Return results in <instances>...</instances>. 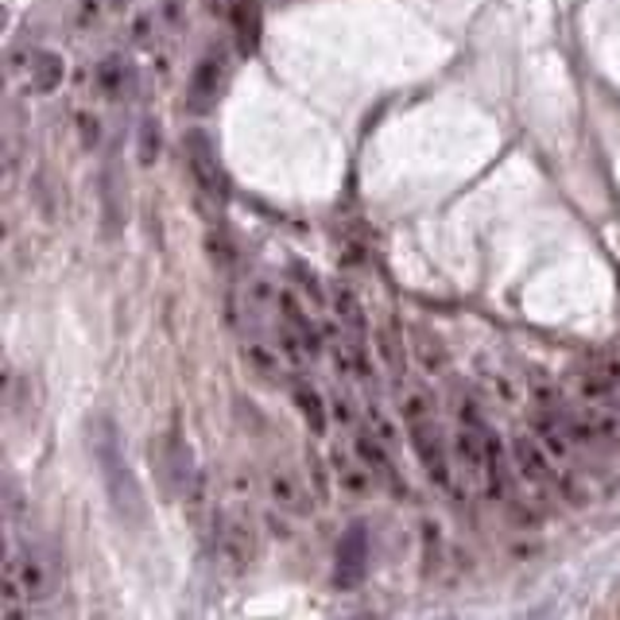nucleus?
<instances>
[{
  "mask_svg": "<svg viewBox=\"0 0 620 620\" xmlns=\"http://www.w3.org/2000/svg\"><path fill=\"white\" fill-rule=\"evenodd\" d=\"M330 466H334V485L342 493V501L357 504L373 493V470H368L365 461L357 453H342V450H330Z\"/></svg>",
  "mask_w": 620,
  "mask_h": 620,
  "instance_id": "ddd939ff",
  "label": "nucleus"
},
{
  "mask_svg": "<svg viewBox=\"0 0 620 620\" xmlns=\"http://www.w3.org/2000/svg\"><path fill=\"white\" fill-rule=\"evenodd\" d=\"M276 310H279V319L287 322V327L295 330V334L307 342V350H310V357H319L322 350H327V330L319 327V322L310 319V310L302 307L299 302V295L291 291V287H279V295H276Z\"/></svg>",
  "mask_w": 620,
  "mask_h": 620,
  "instance_id": "9d476101",
  "label": "nucleus"
},
{
  "mask_svg": "<svg viewBox=\"0 0 620 620\" xmlns=\"http://www.w3.org/2000/svg\"><path fill=\"white\" fill-rule=\"evenodd\" d=\"M411 338H415V353H419L423 365H427L430 373H435V368L442 373V368H446V350H442V342H438V338H430L427 330H415Z\"/></svg>",
  "mask_w": 620,
  "mask_h": 620,
  "instance_id": "a878e982",
  "label": "nucleus"
},
{
  "mask_svg": "<svg viewBox=\"0 0 620 620\" xmlns=\"http://www.w3.org/2000/svg\"><path fill=\"white\" fill-rule=\"evenodd\" d=\"M156 12H160L163 28H183L186 24V0H160Z\"/></svg>",
  "mask_w": 620,
  "mask_h": 620,
  "instance_id": "c756f323",
  "label": "nucleus"
},
{
  "mask_svg": "<svg viewBox=\"0 0 620 620\" xmlns=\"http://www.w3.org/2000/svg\"><path fill=\"white\" fill-rule=\"evenodd\" d=\"M396 415L404 419V427H415V423H430L435 419V396H430L423 384L407 381L396 396Z\"/></svg>",
  "mask_w": 620,
  "mask_h": 620,
  "instance_id": "f3484780",
  "label": "nucleus"
},
{
  "mask_svg": "<svg viewBox=\"0 0 620 620\" xmlns=\"http://www.w3.org/2000/svg\"><path fill=\"white\" fill-rule=\"evenodd\" d=\"M229 12H233V28H237V40L240 51H256V32H260V20H256L253 0H229Z\"/></svg>",
  "mask_w": 620,
  "mask_h": 620,
  "instance_id": "412c9836",
  "label": "nucleus"
},
{
  "mask_svg": "<svg viewBox=\"0 0 620 620\" xmlns=\"http://www.w3.org/2000/svg\"><path fill=\"white\" fill-rule=\"evenodd\" d=\"M368 563H373V535H368L365 520H353L342 532V543H338V589H357L368 574Z\"/></svg>",
  "mask_w": 620,
  "mask_h": 620,
  "instance_id": "20e7f679",
  "label": "nucleus"
},
{
  "mask_svg": "<svg viewBox=\"0 0 620 620\" xmlns=\"http://www.w3.org/2000/svg\"><path fill=\"white\" fill-rule=\"evenodd\" d=\"M186 160H191V171H194V179H199V186L206 191V199H214V202H225V171H222V163H217V148H214V140H210L202 128H191L186 132Z\"/></svg>",
  "mask_w": 620,
  "mask_h": 620,
  "instance_id": "0eeeda50",
  "label": "nucleus"
},
{
  "mask_svg": "<svg viewBox=\"0 0 620 620\" xmlns=\"http://www.w3.org/2000/svg\"><path fill=\"white\" fill-rule=\"evenodd\" d=\"M299 279H302V291H307L310 295V299H314V302H322V291H319V279H314V276H307V271H302L299 268Z\"/></svg>",
  "mask_w": 620,
  "mask_h": 620,
  "instance_id": "c9c22d12",
  "label": "nucleus"
},
{
  "mask_svg": "<svg viewBox=\"0 0 620 620\" xmlns=\"http://www.w3.org/2000/svg\"><path fill=\"white\" fill-rule=\"evenodd\" d=\"M365 419H368V427H373V435L381 438V442H388V446L399 442V427L392 423V415L384 411L376 399H368V404H365Z\"/></svg>",
  "mask_w": 620,
  "mask_h": 620,
  "instance_id": "393cba45",
  "label": "nucleus"
},
{
  "mask_svg": "<svg viewBox=\"0 0 620 620\" xmlns=\"http://www.w3.org/2000/svg\"><path fill=\"white\" fill-rule=\"evenodd\" d=\"M555 489L566 504H574V509H586V504L597 501V489H594V481H589V473L574 470V466H563V470L555 473Z\"/></svg>",
  "mask_w": 620,
  "mask_h": 620,
  "instance_id": "6ab92c4d",
  "label": "nucleus"
},
{
  "mask_svg": "<svg viewBox=\"0 0 620 620\" xmlns=\"http://www.w3.org/2000/svg\"><path fill=\"white\" fill-rule=\"evenodd\" d=\"M284 516H287V512H279L276 504H271V512H268V516H264V524L271 527V535H276V539H284V543H287V539H291L295 532H291V524H287Z\"/></svg>",
  "mask_w": 620,
  "mask_h": 620,
  "instance_id": "72a5a7b5",
  "label": "nucleus"
},
{
  "mask_svg": "<svg viewBox=\"0 0 620 620\" xmlns=\"http://www.w3.org/2000/svg\"><path fill=\"white\" fill-rule=\"evenodd\" d=\"M291 396H295L299 415L307 419V427L314 430V435H327V399H322V392L310 381H291Z\"/></svg>",
  "mask_w": 620,
  "mask_h": 620,
  "instance_id": "a211bd4d",
  "label": "nucleus"
},
{
  "mask_svg": "<svg viewBox=\"0 0 620 620\" xmlns=\"http://www.w3.org/2000/svg\"><path fill=\"white\" fill-rule=\"evenodd\" d=\"M74 125H78L82 148H86V151L101 148V140H105V120L97 117V113H89V109H78V113H74Z\"/></svg>",
  "mask_w": 620,
  "mask_h": 620,
  "instance_id": "cd10ccee",
  "label": "nucleus"
},
{
  "mask_svg": "<svg viewBox=\"0 0 620 620\" xmlns=\"http://www.w3.org/2000/svg\"><path fill=\"white\" fill-rule=\"evenodd\" d=\"M264 489H268V501L276 504L279 512H287V516H310V512H314V496H310L307 489H302V481L295 478L291 470H284V466L268 470Z\"/></svg>",
  "mask_w": 620,
  "mask_h": 620,
  "instance_id": "f8f14e48",
  "label": "nucleus"
},
{
  "mask_svg": "<svg viewBox=\"0 0 620 620\" xmlns=\"http://www.w3.org/2000/svg\"><path fill=\"white\" fill-rule=\"evenodd\" d=\"M350 446H353V453H357V458L365 461L368 470H373L376 481H384V485H392L396 493H404V496L411 493V489H407V481L396 473V461H392V453H388L392 446L381 442V438L373 435V427H353Z\"/></svg>",
  "mask_w": 620,
  "mask_h": 620,
  "instance_id": "1a4fd4ad",
  "label": "nucleus"
},
{
  "mask_svg": "<svg viewBox=\"0 0 620 620\" xmlns=\"http://www.w3.org/2000/svg\"><path fill=\"white\" fill-rule=\"evenodd\" d=\"M245 357L260 376H271V373H279V361H284V353H279V345L264 342V338H245Z\"/></svg>",
  "mask_w": 620,
  "mask_h": 620,
  "instance_id": "4be33fe9",
  "label": "nucleus"
},
{
  "mask_svg": "<svg viewBox=\"0 0 620 620\" xmlns=\"http://www.w3.org/2000/svg\"><path fill=\"white\" fill-rule=\"evenodd\" d=\"M183 501H186V509H191V516H206L210 512V473L206 470H194V478H191V485H186V493H183Z\"/></svg>",
  "mask_w": 620,
  "mask_h": 620,
  "instance_id": "b1692460",
  "label": "nucleus"
},
{
  "mask_svg": "<svg viewBox=\"0 0 620 620\" xmlns=\"http://www.w3.org/2000/svg\"><path fill=\"white\" fill-rule=\"evenodd\" d=\"M160 143H163L160 120H156V117H143V120H140V163H143V168H151V163L160 160Z\"/></svg>",
  "mask_w": 620,
  "mask_h": 620,
  "instance_id": "bb28decb",
  "label": "nucleus"
},
{
  "mask_svg": "<svg viewBox=\"0 0 620 620\" xmlns=\"http://www.w3.org/2000/svg\"><path fill=\"white\" fill-rule=\"evenodd\" d=\"M527 427L535 430V438L543 442V450L550 453V458L558 461V466H570L574 461V438L570 430H566V419L563 411H547V407H535L532 419H527Z\"/></svg>",
  "mask_w": 620,
  "mask_h": 620,
  "instance_id": "9b49d317",
  "label": "nucleus"
},
{
  "mask_svg": "<svg viewBox=\"0 0 620 620\" xmlns=\"http://www.w3.org/2000/svg\"><path fill=\"white\" fill-rule=\"evenodd\" d=\"M94 94L101 101H132L140 94V71H136L132 58H125L120 51L105 55L94 66Z\"/></svg>",
  "mask_w": 620,
  "mask_h": 620,
  "instance_id": "423d86ee",
  "label": "nucleus"
},
{
  "mask_svg": "<svg viewBox=\"0 0 620 620\" xmlns=\"http://www.w3.org/2000/svg\"><path fill=\"white\" fill-rule=\"evenodd\" d=\"M63 78H66L63 55H58V51H47V47H35L32 71H28V94H35V97L55 94V89L63 86Z\"/></svg>",
  "mask_w": 620,
  "mask_h": 620,
  "instance_id": "dca6fc26",
  "label": "nucleus"
},
{
  "mask_svg": "<svg viewBox=\"0 0 620 620\" xmlns=\"http://www.w3.org/2000/svg\"><path fill=\"white\" fill-rule=\"evenodd\" d=\"M4 512H9V524H20V516H24V493L17 481H4Z\"/></svg>",
  "mask_w": 620,
  "mask_h": 620,
  "instance_id": "7c9ffc66",
  "label": "nucleus"
},
{
  "mask_svg": "<svg viewBox=\"0 0 620 620\" xmlns=\"http://www.w3.org/2000/svg\"><path fill=\"white\" fill-rule=\"evenodd\" d=\"M307 470H310V478H314V485H319V496H330V485H327V473H322L319 453H307Z\"/></svg>",
  "mask_w": 620,
  "mask_h": 620,
  "instance_id": "f704fd0d",
  "label": "nucleus"
},
{
  "mask_svg": "<svg viewBox=\"0 0 620 620\" xmlns=\"http://www.w3.org/2000/svg\"><path fill=\"white\" fill-rule=\"evenodd\" d=\"M89 446H94V461L101 470V485L109 493V504L117 512V520L125 527H140L143 524V493L140 481H136L132 466L125 458V446H120L117 423L113 419H97L89 427Z\"/></svg>",
  "mask_w": 620,
  "mask_h": 620,
  "instance_id": "f257e3e1",
  "label": "nucleus"
},
{
  "mask_svg": "<svg viewBox=\"0 0 620 620\" xmlns=\"http://www.w3.org/2000/svg\"><path fill=\"white\" fill-rule=\"evenodd\" d=\"M330 415H334V423H342V427H357V411H353V404L345 396H334L330 399Z\"/></svg>",
  "mask_w": 620,
  "mask_h": 620,
  "instance_id": "2f4dec72",
  "label": "nucleus"
},
{
  "mask_svg": "<svg viewBox=\"0 0 620 620\" xmlns=\"http://www.w3.org/2000/svg\"><path fill=\"white\" fill-rule=\"evenodd\" d=\"M9 550L17 555V563H20V578H24V589H28V605L43 601L47 589H51V574H47L43 555L35 547H24L20 539H9Z\"/></svg>",
  "mask_w": 620,
  "mask_h": 620,
  "instance_id": "2eb2a0df",
  "label": "nucleus"
},
{
  "mask_svg": "<svg viewBox=\"0 0 620 620\" xmlns=\"http://www.w3.org/2000/svg\"><path fill=\"white\" fill-rule=\"evenodd\" d=\"M225 78H229V58H225L222 47H210L191 71V86H186V113L202 117V113L214 109L217 97H222V89H225Z\"/></svg>",
  "mask_w": 620,
  "mask_h": 620,
  "instance_id": "7ed1b4c3",
  "label": "nucleus"
},
{
  "mask_svg": "<svg viewBox=\"0 0 620 620\" xmlns=\"http://www.w3.org/2000/svg\"><path fill=\"white\" fill-rule=\"evenodd\" d=\"M217 527V555L233 566V570H245L256 558V527L253 516H245L240 509H225L222 516L214 520Z\"/></svg>",
  "mask_w": 620,
  "mask_h": 620,
  "instance_id": "39448f33",
  "label": "nucleus"
},
{
  "mask_svg": "<svg viewBox=\"0 0 620 620\" xmlns=\"http://www.w3.org/2000/svg\"><path fill=\"white\" fill-rule=\"evenodd\" d=\"M160 466H163V473H168V493H171V496H183L186 485H191V478H194V470H199V466H194L191 446H186L179 435H168V438H163Z\"/></svg>",
  "mask_w": 620,
  "mask_h": 620,
  "instance_id": "4468645a",
  "label": "nucleus"
},
{
  "mask_svg": "<svg viewBox=\"0 0 620 620\" xmlns=\"http://www.w3.org/2000/svg\"><path fill=\"white\" fill-rule=\"evenodd\" d=\"M512 466H516V473L527 481V485H555V458H550L547 450H543V442L535 438V430H520V435H512Z\"/></svg>",
  "mask_w": 620,
  "mask_h": 620,
  "instance_id": "6e6552de",
  "label": "nucleus"
},
{
  "mask_svg": "<svg viewBox=\"0 0 620 620\" xmlns=\"http://www.w3.org/2000/svg\"><path fill=\"white\" fill-rule=\"evenodd\" d=\"M334 310H338V322H342L345 334H353V338H361V342H365V334H368L365 307H361L357 295H353L350 287L334 284Z\"/></svg>",
  "mask_w": 620,
  "mask_h": 620,
  "instance_id": "aec40b11",
  "label": "nucleus"
},
{
  "mask_svg": "<svg viewBox=\"0 0 620 620\" xmlns=\"http://www.w3.org/2000/svg\"><path fill=\"white\" fill-rule=\"evenodd\" d=\"M160 28L163 24H160V12H156V9H151V12H132V17H128L125 35H128V43H132V47H148Z\"/></svg>",
  "mask_w": 620,
  "mask_h": 620,
  "instance_id": "5701e85b",
  "label": "nucleus"
},
{
  "mask_svg": "<svg viewBox=\"0 0 620 620\" xmlns=\"http://www.w3.org/2000/svg\"><path fill=\"white\" fill-rule=\"evenodd\" d=\"M407 435H411V450L415 458L423 461V470H427V478L435 481L438 489H446V493H453V450L446 446L442 430H438V423H415V427H407Z\"/></svg>",
  "mask_w": 620,
  "mask_h": 620,
  "instance_id": "f03ea898",
  "label": "nucleus"
},
{
  "mask_svg": "<svg viewBox=\"0 0 620 620\" xmlns=\"http://www.w3.org/2000/svg\"><path fill=\"white\" fill-rule=\"evenodd\" d=\"M128 4H132V0H109V9H120V12H125Z\"/></svg>",
  "mask_w": 620,
  "mask_h": 620,
  "instance_id": "e433bc0d",
  "label": "nucleus"
},
{
  "mask_svg": "<svg viewBox=\"0 0 620 620\" xmlns=\"http://www.w3.org/2000/svg\"><path fill=\"white\" fill-rule=\"evenodd\" d=\"M109 9V0H78V9H74V24L78 28H97Z\"/></svg>",
  "mask_w": 620,
  "mask_h": 620,
  "instance_id": "c85d7f7f",
  "label": "nucleus"
},
{
  "mask_svg": "<svg viewBox=\"0 0 620 620\" xmlns=\"http://www.w3.org/2000/svg\"><path fill=\"white\" fill-rule=\"evenodd\" d=\"M171 71H175V55H171L168 47H160L156 55H151V74L160 82H171Z\"/></svg>",
  "mask_w": 620,
  "mask_h": 620,
  "instance_id": "473e14b6",
  "label": "nucleus"
}]
</instances>
